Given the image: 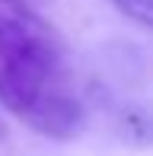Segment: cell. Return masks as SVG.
Wrapping results in <instances>:
<instances>
[{"label":"cell","mask_w":153,"mask_h":156,"mask_svg":"<svg viewBox=\"0 0 153 156\" xmlns=\"http://www.w3.org/2000/svg\"><path fill=\"white\" fill-rule=\"evenodd\" d=\"M0 105L54 140H70L86 124L61 38L29 0H0Z\"/></svg>","instance_id":"cell-1"},{"label":"cell","mask_w":153,"mask_h":156,"mask_svg":"<svg viewBox=\"0 0 153 156\" xmlns=\"http://www.w3.org/2000/svg\"><path fill=\"white\" fill-rule=\"evenodd\" d=\"M112 6L121 16H128L131 23L153 29V0H112Z\"/></svg>","instance_id":"cell-2"},{"label":"cell","mask_w":153,"mask_h":156,"mask_svg":"<svg viewBox=\"0 0 153 156\" xmlns=\"http://www.w3.org/2000/svg\"><path fill=\"white\" fill-rule=\"evenodd\" d=\"M0 137H3V121H0Z\"/></svg>","instance_id":"cell-3"}]
</instances>
